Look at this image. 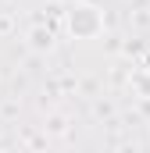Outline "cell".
I'll use <instances>...</instances> for the list:
<instances>
[{"label":"cell","mask_w":150,"mask_h":153,"mask_svg":"<svg viewBox=\"0 0 150 153\" xmlns=\"http://www.w3.org/2000/svg\"><path fill=\"white\" fill-rule=\"evenodd\" d=\"M97 25H100V18L93 14V7H79L72 14V29L79 36H89V32H97Z\"/></svg>","instance_id":"6da1fadb"}]
</instances>
